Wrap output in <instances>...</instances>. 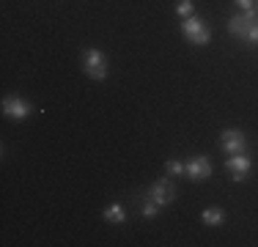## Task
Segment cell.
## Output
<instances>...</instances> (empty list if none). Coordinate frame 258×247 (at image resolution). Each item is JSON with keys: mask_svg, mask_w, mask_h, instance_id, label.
Wrapping results in <instances>:
<instances>
[{"mask_svg": "<svg viewBox=\"0 0 258 247\" xmlns=\"http://www.w3.org/2000/svg\"><path fill=\"white\" fill-rule=\"evenodd\" d=\"M228 30L239 39H247L258 44V14L255 11H244V14H236L228 20Z\"/></svg>", "mask_w": 258, "mask_h": 247, "instance_id": "6da1fadb", "label": "cell"}, {"mask_svg": "<svg viewBox=\"0 0 258 247\" xmlns=\"http://www.w3.org/2000/svg\"><path fill=\"white\" fill-rule=\"evenodd\" d=\"M181 30H184V36H187L192 44H198V47H204L209 44V39H212V30H209V25L201 20V17H184V22H181Z\"/></svg>", "mask_w": 258, "mask_h": 247, "instance_id": "7a4b0ae2", "label": "cell"}, {"mask_svg": "<svg viewBox=\"0 0 258 247\" xmlns=\"http://www.w3.org/2000/svg\"><path fill=\"white\" fill-rule=\"evenodd\" d=\"M83 69L91 80H104L107 77V58L102 49H85L83 55Z\"/></svg>", "mask_w": 258, "mask_h": 247, "instance_id": "3957f363", "label": "cell"}, {"mask_svg": "<svg viewBox=\"0 0 258 247\" xmlns=\"http://www.w3.org/2000/svg\"><path fill=\"white\" fill-rule=\"evenodd\" d=\"M220 146H223L225 154H244L247 138H244V132H239V129H225V132L220 135Z\"/></svg>", "mask_w": 258, "mask_h": 247, "instance_id": "277c9868", "label": "cell"}, {"mask_svg": "<svg viewBox=\"0 0 258 247\" xmlns=\"http://www.w3.org/2000/svg\"><path fill=\"white\" fill-rule=\"evenodd\" d=\"M225 168L233 173V181H244L247 173H250V168H253V159H250L247 154H228Z\"/></svg>", "mask_w": 258, "mask_h": 247, "instance_id": "5b68a950", "label": "cell"}, {"mask_svg": "<svg viewBox=\"0 0 258 247\" xmlns=\"http://www.w3.org/2000/svg\"><path fill=\"white\" fill-rule=\"evenodd\" d=\"M3 113L9 115V118H14V121H25L28 115L33 113V107L20 96H6L3 99Z\"/></svg>", "mask_w": 258, "mask_h": 247, "instance_id": "8992f818", "label": "cell"}, {"mask_svg": "<svg viewBox=\"0 0 258 247\" xmlns=\"http://www.w3.org/2000/svg\"><path fill=\"white\" fill-rule=\"evenodd\" d=\"M184 173H187L192 181H206V178L212 176V159L209 157H192L184 165Z\"/></svg>", "mask_w": 258, "mask_h": 247, "instance_id": "52a82bcc", "label": "cell"}, {"mask_svg": "<svg viewBox=\"0 0 258 247\" xmlns=\"http://www.w3.org/2000/svg\"><path fill=\"white\" fill-rule=\"evenodd\" d=\"M149 198L154 203H159V206H168L170 201L176 198V187L168 181V178H159V181L151 184V190H149Z\"/></svg>", "mask_w": 258, "mask_h": 247, "instance_id": "ba28073f", "label": "cell"}, {"mask_svg": "<svg viewBox=\"0 0 258 247\" xmlns=\"http://www.w3.org/2000/svg\"><path fill=\"white\" fill-rule=\"evenodd\" d=\"M201 220H204V225H223V222H225V212H223V209H217V206H212V209H206V212L201 214Z\"/></svg>", "mask_w": 258, "mask_h": 247, "instance_id": "9c48e42d", "label": "cell"}, {"mask_svg": "<svg viewBox=\"0 0 258 247\" xmlns=\"http://www.w3.org/2000/svg\"><path fill=\"white\" fill-rule=\"evenodd\" d=\"M104 220H107V222H124L126 220V212L121 209V203H113V206L104 209Z\"/></svg>", "mask_w": 258, "mask_h": 247, "instance_id": "30bf717a", "label": "cell"}, {"mask_svg": "<svg viewBox=\"0 0 258 247\" xmlns=\"http://www.w3.org/2000/svg\"><path fill=\"white\" fill-rule=\"evenodd\" d=\"M159 209H162V206H159V203H154V201L149 198V201L143 203V217H149V220H151V217H157Z\"/></svg>", "mask_w": 258, "mask_h": 247, "instance_id": "8fae6325", "label": "cell"}, {"mask_svg": "<svg viewBox=\"0 0 258 247\" xmlns=\"http://www.w3.org/2000/svg\"><path fill=\"white\" fill-rule=\"evenodd\" d=\"M165 170H168L170 176H184V165H181V162H176V159H170V162L165 165Z\"/></svg>", "mask_w": 258, "mask_h": 247, "instance_id": "7c38bea8", "label": "cell"}, {"mask_svg": "<svg viewBox=\"0 0 258 247\" xmlns=\"http://www.w3.org/2000/svg\"><path fill=\"white\" fill-rule=\"evenodd\" d=\"M179 14H181V17H192V14H195L192 0H181V3H179Z\"/></svg>", "mask_w": 258, "mask_h": 247, "instance_id": "4fadbf2b", "label": "cell"}, {"mask_svg": "<svg viewBox=\"0 0 258 247\" xmlns=\"http://www.w3.org/2000/svg\"><path fill=\"white\" fill-rule=\"evenodd\" d=\"M236 3L242 6L244 11H253V3H255V0H236Z\"/></svg>", "mask_w": 258, "mask_h": 247, "instance_id": "5bb4252c", "label": "cell"}]
</instances>
